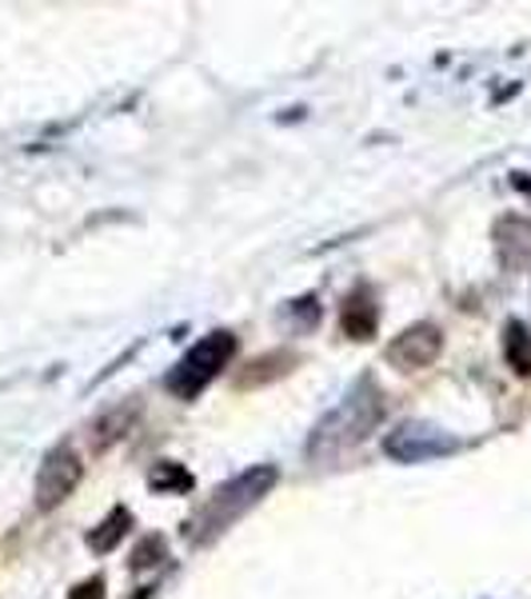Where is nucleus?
Listing matches in <instances>:
<instances>
[{"instance_id": "obj_1", "label": "nucleus", "mask_w": 531, "mask_h": 599, "mask_svg": "<svg viewBox=\"0 0 531 599\" xmlns=\"http://www.w3.org/2000/svg\"><path fill=\"white\" fill-rule=\"evenodd\" d=\"M272 488H276V468L241 471V476L228 479L224 488H216L201 508L192 511V519L184 524V539H188L192 548H208L212 539H221L224 531H228L248 508H256Z\"/></svg>"}, {"instance_id": "obj_2", "label": "nucleus", "mask_w": 531, "mask_h": 599, "mask_svg": "<svg viewBox=\"0 0 531 599\" xmlns=\"http://www.w3.org/2000/svg\"><path fill=\"white\" fill-rule=\"evenodd\" d=\"M380 416H384V396L371 388V384H360V388L344 399L340 408L328 412V416L320 419V428L312 432L308 456L336 459V456H344V451L360 448L364 439L376 432Z\"/></svg>"}, {"instance_id": "obj_3", "label": "nucleus", "mask_w": 531, "mask_h": 599, "mask_svg": "<svg viewBox=\"0 0 531 599\" xmlns=\"http://www.w3.org/2000/svg\"><path fill=\"white\" fill-rule=\"evenodd\" d=\"M232 356H236V336L232 332H212L201 344H192L181 364L169 372V392L181 399L201 396L212 379L221 376V368H228Z\"/></svg>"}, {"instance_id": "obj_4", "label": "nucleus", "mask_w": 531, "mask_h": 599, "mask_svg": "<svg viewBox=\"0 0 531 599\" xmlns=\"http://www.w3.org/2000/svg\"><path fill=\"white\" fill-rule=\"evenodd\" d=\"M81 476H84V464H81V456L69 448V444L52 448L49 456H44L41 471H37V508H41V511L61 508L64 499L76 491Z\"/></svg>"}, {"instance_id": "obj_5", "label": "nucleus", "mask_w": 531, "mask_h": 599, "mask_svg": "<svg viewBox=\"0 0 531 599\" xmlns=\"http://www.w3.org/2000/svg\"><path fill=\"white\" fill-rule=\"evenodd\" d=\"M443 352V332L436 324H411L404 328L400 336L388 344V364L396 372H420V368H431L436 356Z\"/></svg>"}, {"instance_id": "obj_6", "label": "nucleus", "mask_w": 531, "mask_h": 599, "mask_svg": "<svg viewBox=\"0 0 531 599\" xmlns=\"http://www.w3.org/2000/svg\"><path fill=\"white\" fill-rule=\"evenodd\" d=\"M496 252H500L503 268H523L531 264V220L523 216H503L496 220Z\"/></svg>"}, {"instance_id": "obj_7", "label": "nucleus", "mask_w": 531, "mask_h": 599, "mask_svg": "<svg viewBox=\"0 0 531 599\" xmlns=\"http://www.w3.org/2000/svg\"><path fill=\"white\" fill-rule=\"evenodd\" d=\"M136 416H141V404L136 399H129V404H116V408L104 412L96 424H92L89 432V444H92V456H101V451H109L116 439H124L132 432V424H136Z\"/></svg>"}, {"instance_id": "obj_8", "label": "nucleus", "mask_w": 531, "mask_h": 599, "mask_svg": "<svg viewBox=\"0 0 531 599\" xmlns=\"http://www.w3.org/2000/svg\"><path fill=\"white\" fill-rule=\"evenodd\" d=\"M340 324H344V336H351V339H371V336H376V324H380V304L371 300L368 288H356L348 300H344Z\"/></svg>"}, {"instance_id": "obj_9", "label": "nucleus", "mask_w": 531, "mask_h": 599, "mask_svg": "<svg viewBox=\"0 0 531 599\" xmlns=\"http://www.w3.org/2000/svg\"><path fill=\"white\" fill-rule=\"evenodd\" d=\"M292 364H296V356H292V352H268V356L252 359L248 372H241V376H236V388H264V384H272V379L288 376Z\"/></svg>"}, {"instance_id": "obj_10", "label": "nucleus", "mask_w": 531, "mask_h": 599, "mask_svg": "<svg viewBox=\"0 0 531 599\" xmlns=\"http://www.w3.org/2000/svg\"><path fill=\"white\" fill-rule=\"evenodd\" d=\"M503 359L515 376H531V336L520 319H508L503 324Z\"/></svg>"}, {"instance_id": "obj_11", "label": "nucleus", "mask_w": 531, "mask_h": 599, "mask_svg": "<svg viewBox=\"0 0 531 599\" xmlns=\"http://www.w3.org/2000/svg\"><path fill=\"white\" fill-rule=\"evenodd\" d=\"M129 524H132V511L129 508H112L109 516H104V524L101 528H92V536H89V548L92 551H112L116 544L124 539V531H129Z\"/></svg>"}, {"instance_id": "obj_12", "label": "nucleus", "mask_w": 531, "mask_h": 599, "mask_svg": "<svg viewBox=\"0 0 531 599\" xmlns=\"http://www.w3.org/2000/svg\"><path fill=\"white\" fill-rule=\"evenodd\" d=\"M149 484L156 491H188L192 488V476L181 468V464H156V471L149 476Z\"/></svg>"}, {"instance_id": "obj_13", "label": "nucleus", "mask_w": 531, "mask_h": 599, "mask_svg": "<svg viewBox=\"0 0 531 599\" xmlns=\"http://www.w3.org/2000/svg\"><path fill=\"white\" fill-rule=\"evenodd\" d=\"M161 559H164V539L149 536L141 548L132 551V571H144V568H152V564H161Z\"/></svg>"}, {"instance_id": "obj_14", "label": "nucleus", "mask_w": 531, "mask_h": 599, "mask_svg": "<svg viewBox=\"0 0 531 599\" xmlns=\"http://www.w3.org/2000/svg\"><path fill=\"white\" fill-rule=\"evenodd\" d=\"M69 599H104V579H101V576H96V579H84L81 588L72 591Z\"/></svg>"}, {"instance_id": "obj_15", "label": "nucleus", "mask_w": 531, "mask_h": 599, "mask_svg": "<svg viewBox=\"0 0 531 599\" xmlns=\"http://www.w3.org/2000/svg\"><path fill=\"white\" fill-rule=\"evenodd\" d=\"M515 184H520V189H528V192H531V184H528V180H515Z\"/></svg>"}]
</instances>
